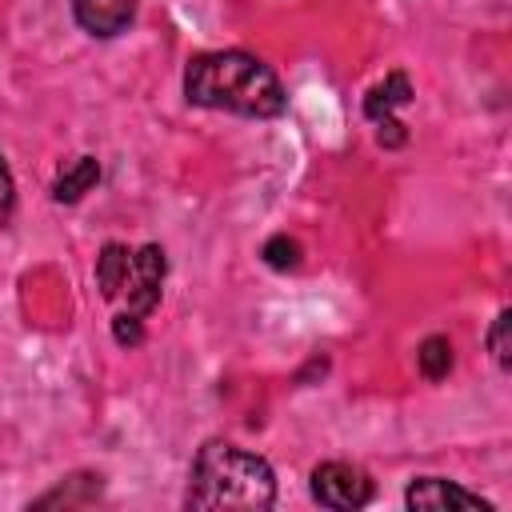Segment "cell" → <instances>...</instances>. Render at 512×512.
Here are the masks:
<instances>
[{
  "label": "cell",
  "mask_w": 512,
  "mask_h": 512,
  "mask_svg": "<svg viewBox=\"0 0 512 512\" xmlns=\"http://www.w3.org/2000/svg\"><path fill=\"white\" fill-rule=\"evenodd\" d=\"M408 100H412L408 76H404V72H392L384 84H376V88L364 96V112H368V120H384V116H392V108H400V104H408Z\"/></svg>",
  "instance_id": "cell-9"
},
{
  "label": "cell",
  "mask_w": 512,
  "mask_h": 512,
  "mask_svg": "<svg viewBox=\"0 0 512 512\" xmlns=\"http://www.w3.org/2000/svg\"><path fill=\"white\" fill-rule=\"evenodd\" d=\"M376 124H380V132H376V136H380V144H384V148L404 144V124H400L396 116H384V120H376Z\"/></svg>",
  "instance_id": "cell-15"
},
{
  "label": "cell",
  "mask_w": 512,
  "mask_h": 512,
  "mask_svg": "<svg viewBox=\"0 0 512 512\" xmlns=\"http://www.w3.org/2000/svg\"><path fill=\"white\" fill-rule=\"evenodd\" d=\"M164 252L156 244H144L136 256H132V268H128V280H124V292H128V312L132 316H148L156 304H160V284H164Z\"/></svg>",
  "instance_id": "cell-4"
},
{
  "label": "cell",
  "mask_w": 512,
  "mask_h": 512,
  "mask_svg": "<svg viewBox=\"0 0 512 512\" xmlns=\"http://www.w3.org/2000/svg\"><path fill=\"white\" fill-rule=\"evenodd\" d=\"M112 336H116V344H140L144 340V328H140V316H132V312H120L116 320H112Z\"/></svg>",
  "instance_id": "cell-13"
},
{
  "label": "cell",
  "mask_w": 512,
  "mask_h": 512,
  "mask_svg": "<svg viewBox=\"0 0 512 512\" xmlns=\"http://www.w3.org/2000/svg\"><path fill=\"white\" fill-rule=\"evenodd\" d=\"M12 208H16V188H12V172H8V164L0 156V224L12 220Z\"/></svg>",
  "instance_id": "cell-14"
},
{
  "label": "cell",
  "mask_w": 512,
  "mask_h": 512,
  "mask_svg": "<svg viewBox=\"0 0 512 512\" xmlns=\"http://www.w3.org/2000/svg\"><path fill=\"white\" fill-rule=\"evenodd\" d=\"M96 180H100V164H96L92 156H76V160L60 172V180H56L52 196H56V204H76V200H80Z\"/></svg>",
  "instance_id": "cell-8"
},
{
  "label": "cell",
  "mask_w": 512,
  "mask_h": 512,
  "mask_svg": "<svg viewBox=\"0 0 512 512\" xmlns=\"http://www.w3.org/2000/svg\"><path fill=\"white\" fill-rule=\"evenodd\" d=\"M508 328H512V312L504 308V312H496V320H492V328H488V348H492V356H496V364H500V368H512Z\"/></svg>",
  "instance_id": "cell-11"
},
{
  "label": "cell",
  "mask_w": 512,
  "mask_h": 512,
  "mask_svg": "<svg viewBox=\"0 0 512 512\" xmlns=\"http://www.w3.org/2000/svg\"><path fill=\"white\" fill-rule=\"evenodd\" d=\"M276 500V476L268 460L228 440H208L192 460L188 508H268Z\"/></svg>",
  "instance_id": "cell-2"
},
{
  "label": "cell",
  "mask_w": 512,
  "mask_h": 512,
  "mask_svg": "<svg viewBox=\"0 0 512 512\" xmlns=\"http://www.w3.org/2000/svg\"><path fill=\"white\" fill-rule=\"evenodd\" d=\"M184 96L200 108H224L236 116H276L284 88L276 72L248 52H208L184 72Z\"/></svg>",
  "instance_id": "cell-1"
},
{
  "label": "cell",
  "mask_w": 512,
  "mask_h": 512,
  "mask_svg": "<svg viewBox=\"0 0 512 512\" xmlns=\"http://www.w3.org/2000/svg\"><path fill=\"white\" fill-rule=\"evenodd\" d=\"M404 504L408 508H428V512H444V508H472V512H488L492 504L452 480H440V476H420L408 484L404 492Z\"/></svg>",
  "instance_id": "cell-5"
},
{
  "label": "cell",
  "mask_w": 512,
  "mask_h": 512,
  "mask_svg": "<svg viewBox=\"0 0 512 512\" xmlns=\"http://www.w3.org/2000/svg\"><path fill=\"white\" fill-rule=\"evenodd\" d=\"M312 496L324 504V508H336V512H352V508H364L372 500V480L364 468L356 464H344V460H324L312 468Z\"/></svg>",
  "instance_id": "cell-3"
},
{
  "label": "cell",
  "mask_w": 512,
  "mask_h": 512,
  "mask_svg": "<svg viewBox=\"0 0 512 512\" xmlns=\"http://www.w3.org/2000/svg\"><path fill=\"white\" fill-rule=\"evenodd\" d=\"M72 12L80 20L84 32L92 36H116L128 28L132 12H136V0H72Z\"/></svg>",
  "instance_id": "cell-6"
},
{
  "label": "cell",
  "mask_w": 512,
  "mask_h": 512,
  "mask_svg": "<svg viewBox=\"0 0 512 512\" xmlns=\"http://www.w3.org/2000/svg\"><path fill=\"white\" fill-rule=\"evenodd\" d=\"M416 364H420V376L424 380H444L452 372V344L448 336H428L416 352Z\"/></svg>",
  "instance_id": "cell-10"
},
{
  "label": "cell",
  "mask_w": 512,
  "mask_h": 512,
  "mask_svg": "<svg viewBox=\"0 0 512 512\" xmlns=\"http://www.w3.org/2000/svg\"><path fill=\"white\" fill-rule=\"evenodd\" d=\"M264 264H268V268H280V272L296 268V264H300V244L288 240V236H272V240L264 244Z\"/></svg>",
  "instance_id": "cell-12"
},
{
  "label": "cell",
  "mask_w": 512,
  "mask_h": 512,
  "mask_svg": "<svg viewBox=\"0 0 512 512\" xmlns=\"http://www.w3.org/2000/svg\"><path fill=\"white\" fill-rule=\"evenodd\" d=\"M128 268H132V256L124 244H104V252L96 256V284H100V296L104 300H116L124 292V280H128Z\"/></svg>",
  "instance_id": "cell-7"
}]
</instances>
